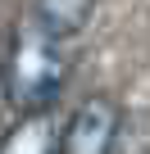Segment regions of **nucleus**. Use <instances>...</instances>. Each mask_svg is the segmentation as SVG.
I'll return each mask as SVG.
<instances>
[{
	"label": "nucleus",
	"mask_w": 150,
	"mask_h": 154,
	"mask_svg": "<svg viewBox=\"0 0 150 154\" xmlns=\"http://www.w3.org/2000/svg\"><path fill=\"white\" fill-rule=\"evenodd\" d=\"M96 0H32V23L50 36V41H68L78 36L91 18Z\"/></svg>",
	"instance_id": "nucleus-4"
},
{
	"label": "nucleus",
	"mask_w": 150,
	"mask_h": 154,
	"mask_svg": "<svg viewBox=\"0 0 150 154\" xmlns=\"http://www.w3.org/2000/svg\"><path fill=\"white\" fill-rule=\"evenodd\" d=\"M68 63L59 54V41H50L32 18L18 27L5 63V100L27 118V113H50L55 95L64 91Z\"/></svg>",
	"instance_id": "nucleus-1"
},
{
	"label": "nucleus",
	"mask_w": 150,
	"mask_h": 154,
	"mask_svg": "<svg viewBox=\"0 0 150 154\" xmlns=\"http://www.w3.org/2000/svg\"><path fill=\"white\" fill-rule=\"evenodd\" d=\"M0 154H64V131L55 113H27L0 136Z\"/></svg>",
	"instance_id": "nucleus-3"
},
{
	"label": "nucleus",
	"mask_w": 150,
	"mask_h": 154,
	"mask_svg": "<svg viewBox=\"0 0 150 154\" xmlns=\"http://www.w3.org/2000/svg\"><path fill=\"white\" fill-rule=\"evenodd\" d=\"M114 127H118V109L105 95L82 100L78 113H73L68 127H64V154H109Z\"/></svg>",
	"instance_id": "nucleus-2"
},
{
	"label": "nucleus",
	"mask_w": 150,
	"mask_h": 154,
	"mask_svg": "<svg viewBox=\"0 0 150 154\" xmlns=\"http://www.w3.org/2000/svg\"><path fill=\"white\" fill-rule=\"evenodd\" d=\"M109 154H150V109H118V127H114V145Z\"/></svg>",
	"instance_id": "nucleus-5"
}]
</instances>
